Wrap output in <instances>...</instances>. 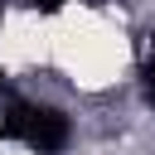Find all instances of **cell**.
<instances>
[{
  "instance_id": "6da1fadb",
  "label": "cell",
  "mask_w": 155,
  "mask_h": 155,
  "mask_svg": "<svg viewBox=\"0 0 155 155\" xmlns=\"http://www.w3.org/2000/svg\"><path fill=\"white\" fill-rule=\"evenodd\" d=\"M53 63L87 92L111 87L126 73V39L92 10L82 5H63V15L53 19Z\"/></svg>"
},
{
  "instance_id": "7a4b0ae2",
  "label": "cell",
  "mask_w": 155,
  "mask_h": 155,
  "mask_svg": "<svg viewBox=\"0 0 155 155\" xmlns=\"http://www.w3.org/2000/svg\"><path fill=\"white\" fill-rule=\"evenodd\" d=\"M0 63L10 73L29 68V63H53V19L29 15V10H10L0 19Z\"/></svg>"
},
{
  "instance_id": "3957f363",
  "label": "cell",
  "mask_w": 155,
  "mask_h": 155,
  "mask_svg": "<svg viewBox=\"0 0 155 155\" xmlns=\"http://www.w3.org/2000/svg\"><path fill=\"white\" fill-rule=\"evenodd\" d=\"M0 155H34L29 145H0Z\"/></svg>"
}]
</instances>
